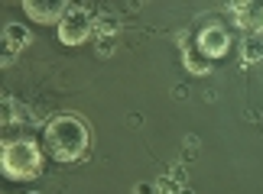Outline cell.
<instances>
[{
    "mask_svg": "<svg viewBox=\"0 0 263 194\" xmlns=\"http://www.w3.org/2000/svg\"><path fill=\"white\" fill-rule=\"evenodd\" d=\"M228 46H231V39H228V33L221 26H208L205 33L198 36V49H201L205 58H221L228 52Z\"/></svg>",
    "mask_w": 263,
    "mask_h": 194,
    "instance_id": "6",
    "label": "cell"
},
{
    "mask_svg": "<svg viewBox=\"0 0 263 194\" xmlns=\"http://www.w3.org/2000/svg\"><path fill=\"white\" fill-rule=\"evenodd\" d=\"M4 175L13 178V181H26V178H36L39 168H43V156H39V146L29 139H10L4 142Z\"/></svg>",
    "mask_w": 263,
    "mask_h": 194,
    "instance_id": "2",
    "label": "cell"
},
{
    "mask_svg": "<svg viewBox=\"0 0 263 194\" xmlns=\"http://www.w3.org/2000/svg\"><path fill=\"white\" fill-rule=\"evenodd\" d=\"M91 133L88 123L72 114H59L46 123V146L59 162H78L88 152Z\"/></svg>",
    "mask_w": 263,
    "mask_h": 194,
    "instance_id": "1",
    "label": "cell"
},
{
    "mask_svg": "<svg viewBox=\"0 0 263 194\" xmlns=\"http://www.w3.org/2000/svg\"><path fill=\"white\" fill-rule=\"evenodd\" d=\"M98 52L110 55V52H114V39H98Z\"/></svg>",
    "mask_w": 263,
    "mask_h": 194,
    "instance_id": "11",
    "label": "cell"
},
{
    "mask_svg": "<svg viewBox=\"0 0 263 194\" xmlns=\"http://www.w3.org/2000/svg\"><path fill=\"white\" fill-rule=\"evenodd\" d=\"M201 58H205L201 52H189L185 55V65H189L192 75H205V71H208V62H201Z\"/></svg>",
    "mask_w": 263,
    "mask_h": 194,
    "instance_id": "10",
    "label": "cell"
},
{
    "mask_svg": "<svg viewBox=\"0 0 263 194\" xmlns=\"http://www.w3.org/2000/svg\"><path fill=\"white\" fill-rule=\"evenodd\" d=\"M231 13H234V19L240 26H247L250 33H263V4H228Z\"/></svg>",
    "mask_w": 263,
    "mask_h": 194,
    "instance_id": "7",
    "label": "cell"
},
{
    "mask_svg": "<svg viewBox=\"0 0 263 194\" xmlns=\"http://www.w3.org/2000/svg\"><path fill=\"white\" fill-rule=\"evenodd\" d=\"M95 33H98V39H114L117 36V19L114 16H98L95 19Z\"/></svg>",
    "mask_w": 263,
    "mask_h": 194,
    "instance_id": "9",
    "label": "cell"
},
{
    "mask_svg": "<svg viewBox=\"0 0 263 194\" xmlns=\"http://www.w3.org/2000/svg\"><path fill=\"white\" fill-rule=\"evenodd\" d=\"M240 55H244L247 65L260 62V58H263V42H260V36H247V39H244V49H240Z\"/></svg>",
    "mask_w": 263,
    "mask_h": 194,
    "instance_id": "8",
    "label": "cell"
},
{
    "mask_svg": "<svg viewBox=\"0 0 263 194\" xmlns=\"http://www.w3.org/2000/svg\"><path fill=\"white\" fill-rule=\"evenodd\" d=\"M173 178L179 181V185H185V168H182V165H176V168H173Z\"/></svg>",
    "mask_w": 263,
    "mask_h": 194,
    "instance_id": "13",
    "label": "cell"
},
{
    "mask_svg": "<svg viewBox=\"0 0 263 194\" xmlns=\"http://www.w3.org/2000/svg\"><path fill=\"white\" fill-rule=\"evenodd\" d=\"M29 39L33 36L26 33V26H20V23H7L4 26V65H10L20 52H23L29 46Z\"/></svg>",
    "mask_w": 263,
    "mask_h": 194,
    "instance_id": "5",
    "label": "cell"
},
{
    "mask_svg": "<svg viewBox=\"0 0 263 194\" xmlns=\"http://www.w3.org/2000/svg\"><path fill=\"white\" fill-rule=\"evenodd\" d=\"M91 33H95V16L82 7H72L65 13V19L59 23V39H62L65 46H82Z\"/></svg>",
    "mask_w": 263,
    "mask_h": 194,
    "instance_id": "3",
    "label": "cell"
},
{
    "mask_svg": "<svg viewBox=\"0 0 263 194\" xmlns=\"http://www.w3.org/2000/svg\"><path fill=\"white\" fill-rule=\"evenodd\" d=\"M134 194H159V191H156V185L143 181V185H137V188H134Z\"/></svg>",
    "mask_w": 263,
    "mask_h": 194,
    "instance_id": "12",
    "label": "cell"
},
{
    "mask_svg": "<svg viewBox=\"0 0 263 194\" xmlns=\"http://www.w3.org/2000/svg\"><path fill=\"white\" fill-rule=\"evenodd\" d=\"M23 10L36 23H62L72 4H65V0H23Z\"/></svg>",
    "mask_w": 263,
    "mask_h": 194,
    "instance_id": "4",
    "label": "cell"
}]
</instances>
